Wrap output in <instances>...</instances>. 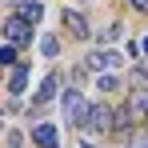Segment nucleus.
<instances>
[{"label": "nucleus", "instance_id": "4468645a", "mask_svg": "<svg viewBox=\"0 0 148 148\" xmlns=\"http://www.w3.org/2000/svg\"><path fill=\"white\" fill-rule=\"evenodd\" d=\"M132 8H148V0H132Z\"/></svg>", "mask_w": 148, "mask_h": 148}, {"label": "nucleus", "instance_id": "f03ea898", "mask_svg": "<svg viewBox=\"0 0 148 148\" xmlns=\"http://www.w3.org/2000/svg\"><path fill=\"white\" fill-rule=\"evenodd\" d=\"M4 32H8V44H32V28H28L24 16H8Z\"/></svg>", "mask_w": 148, "mask_h": 148}, {"label": "nucleus", "instance_id": "9d476101", "mask_svg": "<svg viewBox=\"0 0 148 148\" xmlns=\"http://www.w3.org/2000/svg\"><path fill=\"white\" fill-rule=\"evenodd\" d=\"M40 52H44V56H56V52H60V40H56V36H40Z\"/></svg>", "mask_w": 148, "mask_h": 148}, {"label": "nucleus", "instance_id": "0eeeda50", "mask_svg": "<svg viewBox=\"0 0 148 148\" xmlns=\"http://www.w3.org/2000/svg\"><path fill=\"white\" fill-rule=\"evenodd\" d=\"M16 16H24L28 24H36V20L44 16V4H40V0H20V4H16Z\"/></svg>", "mask_w": 148, "mask_h": 148}, {"label": "nucleus", "instance_id": "6e6552de", "mask_svg": "<svg viewBox=\"0 0 148 148\" xmlns=\"http://www.w3.org/2000/svg\"><path fill=\"white\" fill-rule=\"evenodd\" d=\"M56 88H60V80H56V76H48V80L40 84V92L32 96V108H44V104H48V100L56 96Z\"/></svg>", "mask_w": 148, "mask_h": 148}, {"label": "nucleus", "instance_id": "ddd939ff", "mask_svg": "<svg viewBox=\"0 0 148 148\" xmlns=\"http://www.w3.org/2000/svg\"><path fill=\"white\" fill-rule=\"evenodd\" d=\"M8 148H24V136H20V132H16V128H12V132H8Z\"/></svg>", "mask_w": 148, "mask_h": 148}, {"label": "nucleus", "instance_id": "20e7f679", "mask_svg": "<svg viewBox=\"0 0 148 148\" xmlns=\"http://www.w3.org/2000/svg\"><path fill=\"white\" fill-rule=\"evenodd\" d=\"M64 24H68V32H72L76 40H88V36H92V28H88V20H84L80 12H72V8H64Z\"/></svg>", "mask_w": 148, "mask_h": 148}, {"label": "nucleus", "instance_id": "f8f14e48", "mask_svg": "<svg viewBox=\"0 0 148 148\" xmlns=\"http://www.w3.org/2000/svg\"><path fill=\"white\" fill-rule=\"evenodd\" d=\"M0 60H4L8 68H16V44H4V48H0Z\"/></svg>", "mask_w": 148, "mask_h": 148}, {"label": "nucleus", "instance_id": "f257e3e1", "mask_svg": "<svg viewBox=\"0 0 148 148\" xmlns=\"http://www.w3.org/2000/svg\"><path fill=\"white\" fill-rule=\"evenodd\" d=\"M60 108H64V120H68V124H84L92 104H84V96H80L76 88H64V96H60Z\"/></svg>", "mask_w": 148, "mask_h": 148}, {"label": "nucleus", "instance_id": "39448f33", "mask_svg": "<svg viewBox=\"0 0 148 148\" xmlns=\"http://www.w3.org/2000/svg\"><path fill=\"white\" fill-rule=\"evenodd\" d=\"M32 144L36 148H56V124H36L32 128Z\"/></svg>", "mask_w": 148, "mask_h": 148}, {"label": "nucleus", "instance_id": "2eb2a0df", "mask_svg": "<svg viewBox=\"0 0 148 148\" xmlns=\"http://www.w3.org/2000/svg\"><path fill=\"white\" fill-rule=\"evenodd\" d=\"M80 148H96V144H92V140H84V144H80Z\"/></svg>", "mask_w": 148, "mask_h": 148}, {"label": "nucleus", "instance_id": "423d86ee", "mask_svg": "<svg viewBox=\"0 0 148 148\" xmlns=\"http://www.w3.org/2000/svg\"><path fill=\"white\" fill-rule=\"evenodd\" d=\"M28 76H32V68H28V64H16V68H12V76H8V92H12V96H20V92H24Z\"/></svg>", "mask_w": 148, "mask_h": 148}, {"label": "nucleus", "instance_id": "dca6fc26", "mask_svg": "<svg viewBox=\"0 0 148 148\" xmlns=\"http://www.w3.org/2000/svg\"><path fill=\"white\" fill-rule=\"evenodd\" d=\"M140 48H144V56H148V40H144V44H140Z\"/></svg>", "mask_w": 148, "mask_h": 148}, {"label": "nucleus", "instance_id": "1a4fd4ad", "mask_svg": "<svg viewBox=\"0 0 148 148\" xmlns=\"http://www.w3.org/2000/svg\"><path fill=\"white\" fill-rule=\"evenodd\" d=\"M128 108H132V116L140 120V116H148V88H136L132 92V100H128Z\"/></svg>", "mask_w": 148, "mask_h": 148}, {"label": "nucleus", "instance_id": "7ed1b4c3", "mask_svg": "<svg viewBox=\"0 0 148 148\" xmlns=\"http://www.w3.org/2000/svg\"><path fill=\"white\" fill-rule=\"evenodd\" d=\"M84 128H88V132H108V128H112V120H108V108H104V104H92V108H88V120H84Z\"/></svg>", "mask_w": 148, "mask_h": 148}, {"label": "nucleus", "instance_id": "9b49d317", "mask_svg": "<svg viewBox=\"0 0 148 148\" xmlns=\"http://www.w3.org/2000/svg\"><path fill=\"white\" fill-rule=\"evenodd\" d=\"M96 88H104V92H116V88H120V80L108 72V76H100V80H96Z\"/></svg>", "mask_w": 148, "mask_h": 148}]
</instances>
